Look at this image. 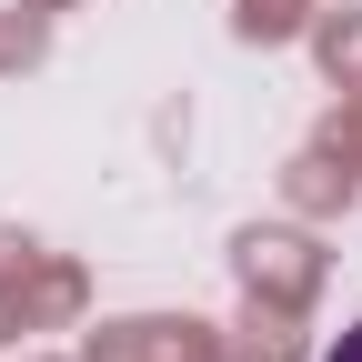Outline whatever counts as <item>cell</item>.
<instances>
[{"label": "cell", "mask_w": 362, "mask_h": 362, "mask_svg": "<svg viewBox=\"0 0 362 362\" xmlns=\"http://www.w3.org/2000/svg\"><path fill=\"white\" fill-rule=\"evenodd\" d=\"M322 362H362V322H352V332H342V342H332Z\"/></svg>", "instance_id": "cell-1"}]
</instances>
